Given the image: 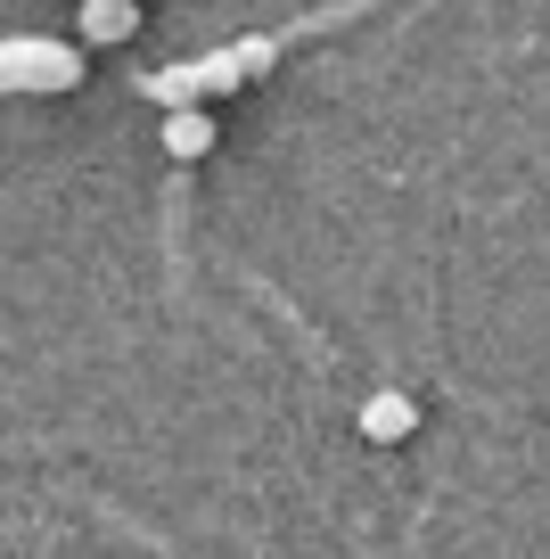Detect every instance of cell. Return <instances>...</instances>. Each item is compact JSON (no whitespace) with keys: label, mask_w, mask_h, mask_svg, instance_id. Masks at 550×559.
Instances as JSON below:
<instances>
[{"label":"cell","mask_w":550,"mask_h":559,"mask_svg":"<svg viewBox=\"0 0 550 559\" xmlns=\"http://www.w3.org/2000/svg\"><path fill=\"white\" fill-rule=\"evenodd\" d=\"M0 91H25V99L83 91V50H67V41H34V34H9V41H0Z\"/></svg>","instance_id":"1"},{"label":"cell","mask_w":550,"mask_h":559,"mask_svg":"<svg viewBox=\"0 0 550 559\" xmlns=\"http://www.w3.org/2000/svg\"><path fill=\"white\" fill-rule=\"evenodd\" d=\"M411 428H419V403L395 395V386H379V395L361 403V437H370V444H403Z\"/></svg>","instance_id":"2"},{"label":"cell","mask_w":550,"mask_h":559,"mask_svg":"<svg viewBox=\"0 0 550 559\" xmlns=\"http://www.w3.org/2000/svg\"><path fill=\"white\" fill-rule=\"evenodd\" d=\"M206 148H214V116H206V107H172V116H165V157L198 165Z\"/></svg>","instance_id":"3"},{"label":"cell","mask_w":550,"mask_h":559,"mask_svg":"<svg viewBox=\"0 0 550 559\" xmlns=\"http://www.w3.org/2000/svg\"><path fill=\"white\" fill-rule=\"evenodd\" d=\"M140 0H83V41H132Z\"/></svg>","instance_id":"4"},{"label":"cell","mask_w":550,"mask_h":559,"mask_svg":"<svg viewBox=\"0 0 550 559\" xmlns=\"http://www.w3.org/2000/svg\"><path fill=\"white\" fill-rule=\"evenodd\" d=\"M140 91H148L156 107H198V99H214V91H206V67H165V74H148Z\"/></svg>","instance_id":"5"},{"label":"cell","mask_w":550,"mask_h":559,"mask_svg":"<svg viewBox=\"0 0 550 559\" xmlns=\"http://www.w3.org/2000/svg\"><path fill=\"white\" fill-rule=\"evenodd\" d=\"M230 50H239V67H247V74H272L279 41H272V34H247V41H230Z\"/></svg>","instance_id":"6"}]
</instances>
